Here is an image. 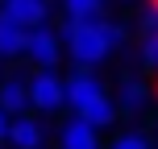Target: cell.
I'll return each instance as SVG.
<instances>
[{"label":"cell","mask_w":158,"mask_h":149,"mask_svg":"<svg viewBox=\"0 0 158 149\" xmlns=\"http://www.w3.org/2000/svg\"><path fill=\"white\" fill-rule=\"evenodd\" d=\"M125 41V29L104 17H92V21H71L67 25V50L79 66H96L112 54V50Z\"/></svg>","instance_id":"obj_1"},{"label":"cell","mask_w":158,"mask_h":149,"mask_svg":"<svg viewBox=\"0 0 158 149\" xmlns=\"http://www.w3.org/2000/svg\"><path fill=\"white\" fill-rule=\"evenodd\" d=\"M29 95H33V108H38V112H58L67 104V83L54 71H42L29 83Z\"/></svg>","instance_id":"obj_2"},{"label":"cell","mask_w":158,"mask_h":149,"mask_svg":"<svg viewBox=\"0 0 158 149\" xmlns=\"http://www.w3.org/2000/svg\"><path fill=\"white\" fill-rule=\"evenodd\" d=\"M104 87H100V79L92 75V66H79V71L67 79V108H83V104H92L96 95H100Z\"/></svg>","instance_id":"obj_3"},{"label":"cell","mask_w":158,"mask_h":149,"mask_svg":"<svg viewBox=\"0 0 158 149\" xmlns=\"http://www.w3.org/2000/svg\"><path fill=\"white\" fill-rule=\"evenodd\" d=\"M25 54H29L42 71H54V62H58V37L46 29V25H38V29H29V46H25Z\"/></svg>","instance_id":"obj_4"},{"label":"cell","mask_w":158,"mask_h":149,"mask_svg":"<svg viewBox=\"0 0 158 149\" xmlns=\"http://www.w3.org/2000/svg\"><path fill=\"white\" fill-rule=\"evenodd\" d=\"M25 46H29V29H25L17 17H8L4 8H0V58L25 54Z\"/></svg>","instance_id":"obj_5"},{"label":"cell","mask_w":158,"mask_h":149,"mask_svg":"<svg viewBox=\"0 0 158 149\" xmlns=\"http://www.w3.org/2000/svg\"><path fill=\"white\" fill-rule=\"evenodd\" d=\"M33 104V95H29V83L25 79H4L0 83V108L8 112V116H25V108Z\"/></svg>","instance_id":"obj_6"},{"label":"cell","mask_w":158,"mask_h":149,"mask_svg":"<svg viewBox=\"0 0 158 149\" xmlns=\"http://www.w3.org/2000/svg\"><path fill=\"white\" fill-rule=\"evenodd\" d=\"M58 141H63V149H100V137H96V128L87 124L83 116L67 120L63 133H58Z\"/></svg>","instance_id":"obj_7"},{"label":"cell","mask_w":158,"mask_h":149,"mask_svg":"<svg viewBox=\"0 0 158 149\" xmlns=\"http://www.w3.org/2000/svg\"><path fill=\"white\" fill-rule=\"evenodd\" d=\"M0 8H4L8 17H17L25 29H38V25H46V13H50L46 0H4Z\"/></svg>","instance_id":"obj_8"},{"label":"cell","mask_w":158,"mask_h":149,"mask_svg":"<svg viewBox=\"0 0 158 149\" xmlns=\"http://www.w3.org/2000/svg\"><path fill=\"white\" fill-rule=\"evenodd\" d=\"M75 116H83V120H87V124H92V128H108L112 120H117V104H112L108 95L100 91V95H96L92 104H83V108L75 112Z\"/></svg>","instance_id":"obj_9"},{"label":"cell","mask_w":158,"mask_h":149,"mask_svg":"<svg viewBox=\"0 0 158 149\" xmlns=\"http://www.w3.org/2000/svg\"><path fill=\"white\" fill-rule=\"evenodd\" d=\"M8 141L17 149H42V124H33L29 116H17L8 128Z\"/></svg>","instance_id":"obj_10"},{"label":"cell","mask_w":158,"mask_h":149,"mask_svg":"<svg viewBox=\"0 0 158 149\" xmlns=\"http://www.w3.org/2000/svg\"><path fill=\"white\" fill-rule=\"evenodd\" d=\"M146 104H150V87H146L142 79L125 75V79H121V108H125V112H142Z\"/></svg>","instance_id":"obj_11"},{"label":"cell","mask_w":158,"mask_h":149,"mask_svg":"<svg viewBox=\"0 0 158 149\" xmlns=\"http://www.w3.org/2000/svg\"><path fill=\"white\" fill-rule=\"evenodd\" d=\"M67 21H92V17H104V0H63Z\"/></svg>","instance_id":"obj_12"},{"label":"cell","mask_w":158,"mask_h":149,"mask_svg":"<svg viewBox=\"0 0 158 149\" xmlns=\"http://www.w3.org/2000/svg\"><path fill=\"white\" fill-rule=\"evenodd\" d=\"M108 149H150V137L146 133H121Z\"/></svg>","instance_id":"obj_13"},{"label":"cell","mask_w":158,"mask_h":149,"mask_svg":"<svg viewBox=\"0 0 158 149\" xmlns=\"http://www.w3.org/2000/svg\"><path fill=\"white\" fill-rule=\"evenodd\" d=\"M142 66L158 75V37H146L142 41Z\"/></svg>","instance_id":"obj_14"},{"label":"cell","mask_w":158,"mask_h":149,"mask_svg":"<svg viewBox=\"0 0 158 149\" xmlns=\"http://www.w3.org/2000/svg\"><path fill=\"white\" fill-rule=\"evenodd\" d=\"M137 29H142V37H158V4L142 13V25H137Z\"/></svg>","instance_id":"obj_15"},{"label":"cell","mask_w":158,"mask_h":149,"mask_svg":"<svg viewBox=\"0 0 158 149\" xmlns=\"http://www.w3.org/2000/svg\"><path fill=\"white\" fill-rule=\"evenodd\" d=\"M8 128H13V120H8V112L0 108V141H4V137H8Z\"/></svg>","instance_id":"obj_16"}]
</instances>
